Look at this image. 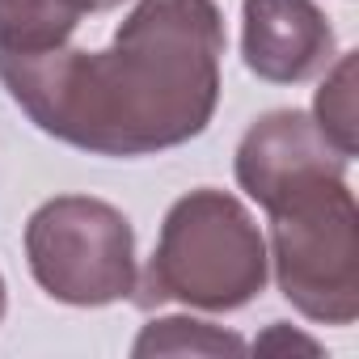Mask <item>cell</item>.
I'll return each instance as SVG.
<instances>
[{
	"label": "cell",
	"instance_id": "obj_8",
	"mask_svg": "<svg viewBox=\"0 0 359 359\" xmlns=\"http://www.w3.org/2000/svg\"><path fill=\"white\" fill-rule=\"evenodd\" d=\"M245 342L233 330H220L212 321H195V317H156L148 321L135 342L131 355H241Z\"/></svg>",
	"mask_w": 359,
	"mask_h": 359
},
{
	"label": "cell",
	"instance_id": "obj_3",
	"mask_svg": "<svg viewBox=\"0 0 359 359\" xmlns=\"http://www.w3.org/2000/svg\"><path fill=\"white\" fill-rule=\"evenodd\" d=\"M266 216V258L283 300L317 325H351L359 317V208L346 173L309 177Z\"/></svg>",
	"mask_w": 359,
	"mask_h": 359
},
{
	"label": "cell",
	"instance_id": "obj_9",
	"mask_svg": "<svg viewBox=\"0 0 359 359\" xmlns=\"http://www.w3.org/2000/svg\"><path fill=\"white\" fill-rule=\"evenodd\" d=\"M355 55L359 51L334 55L330 68H325V81L313 97V123L321 127V135L342 156H355V148H359V123H355L359 118V110H355V68H359V60Z\"/></svg>",
	"mask_w": 359,
	"mask_h": 359
},
{
	"label": "cell",
	"instance_id": "obj_10",
	"mask_svg": "<svg viewBox=\"0 0 359 359\" xmlns=\"http://www.w3.org/2000/svg\"><path fill=\"white\" fill-rule=\"evenodd\" d=\"M5 309H9V292H5V275H0V321H5Z\"/></svg>",
	"mask_w": 359,
	"mask_h": 359
},
{
	"label": "cell",
	"instance_id": "obj_1",
	"mask_svg": "<svg viewBox=\"0 0 359 359\" xmlns=\"http://www.w3.org/2000/svg\"><path fill=\"white\" fill-rule=\"evenodd\" d=\"M224 47L216 0H135L102 51H0V85L68 148L152 156L199 140L216 118Z\"/></svg>",
	"mask_w": 359,
	"mask_h": 359
},
{
	"label": "cell",
	"instance_id": "obj_7",
	"mask_svg": "<svg viewBox=\"0 0 359 359\" xmlns=\"http://www.w3.org/2000/svg\"><path fill=\"white\" fill-rule=\"evenodd\" d=\"M123 0H0V51H51L64 47L93 13H110Z\"/></svg>",
	"mask_w": 359,
	"mask_h": 359
},
{
	"label": "cell",
	"instance_id": "obj_2",
	"mask_svg": "<svg viewBox=\"0 0 359 359\" xmlns=\"http://www.w3.org/2000/svg\"><path fill=\"white\" fill-rule=\"evenodd\" d=\"M266 279V237L250 208L229 191L199 187L165 212L135 300L144 309L177 300L203 313H237L262 296Z\"/></svg>",
	"mask_w": 359,
	"mask_h": 359
},
{
	"label": "cell",
	"instance_id": "obj_4",
	"mask_svg": "<svg viewBox=\"0 0 359 359\" xmlns=\"http://www.w3.org/2000/svg\"><path fill=\"white\" fill-rule=\"evenodd\" d=\"M26 262L34 283L72 309H106L135 296V229L93 195H55L26 220Z\"/></svg>",
	"mask_w": 359,
	"mask_h": 359
},
{
	"label": "cell",
	"instance_id": "obj_6",
	"mask_svg": "<svg viewBox=\"0 0 359 359\" xmlns=\"http://www.w3.org/2000/svg\"><path fill=\"white\" fill-rule=\"evenodd\" d=\"M241 60L266 85H304L334 60V26L317 0H241Z\"/></svg>",
	"mask_w": 359,
	"mask_h": 359
},
{
	"label": "cell",
	"instance_id": "obj_5",
	"mask_svg": "<svg viewBox=\"0 0 359 359\" xmlns=\"http://www.w3.org/2000/svg\"><path fill=\"white\" fill-rule=\"evenodd\" d=\"M237 187L266 212L275 199L296 191L309 177L321 173H346L351 156H342L309 110H271L250 123V131L237 144Z\"/></svg>",
	"mask_w": 359,
	"mask_h": 359
}]
</instances>
